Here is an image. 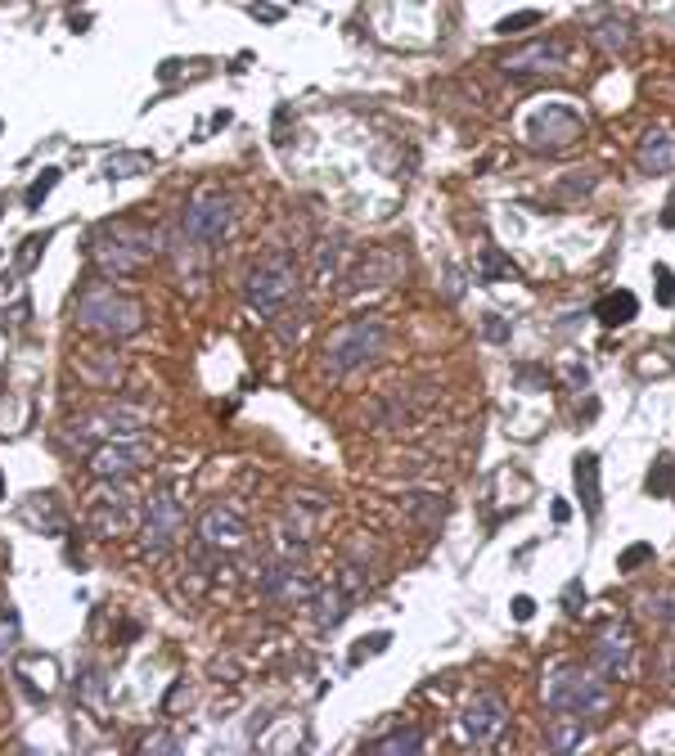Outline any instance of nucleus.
<instances>
[{
  "label": "nucleus",
  "instance_id": "obj_6",
  "mask_svg": "<svg viewBox=\"0 0 675 756\" xmlns=\"http://www.w3.org/2000/svg\"><path fill=\"white\" fill-rule=\"evenodd\" d=\"M131 432H140V414L122 410V405H108V410H99V414L72 419L68 428H63V446L77 450V455H90L95 446H104V441H113V437H131Z\"/></svg>",
  "mask_w": 675,
  "mask_h": 756
},
{
  "label": "nucleus",
  "instance_id": "obj_37",
  "mask_svg": "<svg viewBox=\"0 0 675 756\" xmlns=\"http://www.w3.org/2000/svg\"><path fill=\"white\" fill-rule=\"evenodd\" d=\"M648 558H653V545H635V549H626V554L617 558V567H621V572H630V567L648 563Z\"/></svg>",
  "mask_w": 675,
  "mask_h": 756
},
{
  "label": "nucleus",
  "instance_id": "obj_14",
  "mask_svg": "<svg viewBox=\"0 0 675 756\" xmlns=\"http://www.w3.org/2000/svg\"><path fill=\"white\" fill-rule=\"evenodd\" d=\"M504 729H509V711H504V702L491 698V693H486V698H473L464 707V716H459V734H464L473 747H491Z\"/></svg>",
  "mask_w": 675,
  "mask_h": 756
},
{
  "label": "nucleus",
  "instance_id": "obj_28",
  "mask_svg": "<svg viewBox=\"0 0 675 756\" xmlns=\"http://www.w3.org/2000/svg\"><path fill=\"white\" fill-rule=\"evenodd\" d=\"M54 185H59V167H45L41 176L32 180V189H27V194H23V203H27V207H32V212H36V207L45 203V194H50Z\"/></svg>",
  "mask_w": 675,
  "mask_h": 756
},
{
  "label": "nucleus",
  "instance_id": "obj_18",
  "mask_svg": "<svg viewBox=\"0 0 675 756\" xmlns=\"http://www.w3.org/2000/svg\"><path fill=\"white\" fill-rule=\"evenodd\" d=\"M576 491H581V509L590 513V518H599L603 486H599V455H594V450H581V455H576Z\"/></svg>",
  "mask_w": 675,
  "mask_h": 756
},
{
  "label": "nucleus",
  "instance_id": "obj_8",
  "mask_svg": "<svg viewBox=\"0 0 675 756\" xmlns=\"http://www.w3.org/2000/svg\"><path fill=\"white\" fill-rule=\"evenodd\" d=\"M585 135V117L576 113L572 104H540L536 113L527 117V140L531 149H572Z\"/></svg>",
  "mask_w": 675,
  "mask_h": 756
},
{
  "label": "nucleus",
  "instance_id": "obj_41",
  "mask_svg": "<svg viewBox=\"0 0 675 756\" xmlns=\"http://www.w3.org/2000/svg\"><path fill=\"white\" fill-rule=\"evenodd\" d=\"M662 225H666V230H675V194H671V203L662 207Z\"/></svg>",
  "mask_w": 675,
  "mask_h": 756
},
{
  "label": "nucleus",
  "instance_id": "obj_25",
  "mask_svg": "<svg viewBox=\"0 0 675 756\" xmlns=\"http://www.w3.org/2000/svg\"><path fill=\"white\" fill-rule=\"evenodd\" d=\"M648 495H675V459L662 455L653 459V468H648Z\"/></svg>",
  "mask_w": 675,
  "mask_h": 756
},
{
  "label": "nucleus",
  "instance_id": "obj_30",
  "mask_svg": "<svg viewBox=\"0 0 675 756\" xmlns=\"http://www.w3.org/2000/svg\"><path fill=\"white\" fill-rule=\"evenodd\" d=\"M653 279H657V302H662V306H675V270H671V266H657Z\"/></svg>",
  "mask_w": 675,
  "mask_h": 756
},
{
  "label": "nucleus",
  "instance_id": "obj_38",
  "mask_svg": "<svg viewBox=\"0 0 675 756\" xmlns=\"http://www.w3.org/2000/svg\"><path fill=\"white\" fill-rule=\"evenodd\" d=\"M144 752H180V743L176 738H167V734H149L144 738Z\"/></svg>",
  "mask_w": 675,
  "mask_h": 756
},
{
  "label": "nucleus",
  "instance_id": "obj_5",
  "mask_svg": "<svg viewBox=\"0 0 675 756\" xmlns=\"http://www.w3.org/2000/svg\"><path fill=\"white\" fill-rule=\"evenodd\" d=\"M243 297H248V306H252L257 315L275 320V315L297 297V266H293V257H266V261H261V266L248 275V288H243Z\"/></svg>",
  "mask_w": 675,
  "mask_h": 756
},
{
  "label": "nucleus",
  "instance_id": "obj_22",
  "mask_svg": "<svg viewBox=\"0 0 675 756\" xmlns=\"http://www.w3.org/2000/svg\"><path fill=\"white\" fill-rule=\"evenodd\" d=\"M590 36H594V45H599V50H608V54H626L630 50V23H626V18H603Z\"/></svg>",
  "mask_w": 675,
  "mask_h": 756
},
{
  "label": "nucleus",
  "instance_id": "obj_10",
  "mask_svg": "<svg viewBox=\"0 0 675 756\" xmlns=\"http://www.w3.org/2000/svg\"><path fill=\"white\" fill-rule=\"evenodd\" d=\"M590 648H594V671L603 680H626L630 666H635V635H630L626 621H603Z\"/></svg>",
  "mask_w": 675,
  "mask_h": 756
},
{
  "label": "nucleus",
  "instance_id": "obj_19",
  "mask_svg": "<svg viewBox=\"0 0 675 756\" xmlns=\"http://www.w3.org/2000/svg\"><path fill=\"white\" fill-rule=\"evenodd\" d=\"M149 167H153V153L117 149V153H108L104 158V180H131V176H140V171H149Z\"/></svg>",
  "mask_w": 675,
  "mask_h": 756
},
{
  "label": "nucleus",
  "instance_id": "obj_21",
  "mask_svg": "<svg viewBox=\"0 0 675 756\" xmlns=\"http://www.w3.org/2000/svg\"><path fill=\"white\" fill-rule=\"evenodd\" d=\"M405 513H414V518H423L428 527H441L450 513V504L441 500V495H428V491H410L405 495Z\"/></svg>",
  "mask_w": 675,
  "mask_h": 756
},
{
  "label": "nucleus",
  "instance_id": "obj_40",
  "mask_svg": "<svg viewBox=\"0 0 675 756\" xmlns=\"http://www.w3.org/2000/svg\"><path fill=\"white\" fill-rule=\"evenodd\" d=\"M180 68H185L180 59H167V63L158 68V77H162V81H176V77H180Z\"/></svg>",
  "mask_w": 675,
  "mask_h": 756
},
{
  "label": "nucleus",
  "instance_id": "obj_23",
  "mask_svg": "<svg viewBox=\"0 0 675 756\" xmlns=\"http://www.w3.org/2000/svg\"><path fill=\"white\" fill-rule=\"evenodd\" d=\"M369 752L378 756H410V752H423V734L419 729H396V734L378 738V743H369Z\"/></svg>",
  "mask_w": 675,
  "mask_h": 756
},
{
  "label": "nucleus",
  "instance_id": "obj_39",
  "mask_svg": "<svg viewBox=\"0 0 675 756\" xmlns=\"http://www.w3.org/2000/svg\"><path fill=\"white\" fill-rule=\"evenodd\" d=\"M513 617H518V621H531V617H536V603H531L527 594H522V599H513Z\"/></svg>",
  "mask_w": 675,
  "mask_h": 756
},
{
  "label": "nucleus",
  "instance_id": "obj_2",
  "mask_svg": "<svg viewBox=\"0 0 675 756\" xmlns=\"http://www.w3.org/2000/svg\"><path fill=\"white\" fill-rule=\"evenodd\" d=\"M158 248V234L149 225H131V221H117L104 225V230L90 239V257L104 275H135V270L149 261V252Z\"/></svg>",
  "mask_w": 675,
  "mask_h": 756
},
{
  "label": "nucleus",
  "instance_id": "obj_11",
  "mask_svg": "<svg viewBox=\"0 0 675 756\" xmlns=\"http://www.w3.org/2000/svg\"><path fill=\"white\" fill-rule=\"evenodd\" d=\"M198 540H203L212 554H239V549L248 545V522H243V513L230 509V504H212V509H203V518H198Z\"/></svg>",
  "mask_w": 675,
  "mask_h": 756
},
{
  "label": "nucleus",
  "instance_id": "obj_16",
  "mask_svg": "<svg viewBox=\"0 0 675 756\" xmlns=\"http://www.w3.org/2000/svg\"><path fill=\"white\" fill-rule=\"evenodd\" d=\"M306 608L315 612V626L320 630H338L351 612V594L338 590V585H315V590L306 594Z\"/></svg>",
  "mask_w": 675,
  "mask_h": 756
},
{
  "label": "nucleus",
  "instance_id": "obj_4",
  "mask_svg": "<svg viewBox=\"0 0 675 756\" xmlns=\"http://www.w3.org/2000/svg\"><path fill=\"white\" fill-rule=\"evenodd\" d=\"M383 347H387V324L383 320H374V315L351 320V324H342V329L329 338V347H324V369L342 378V374H351V369L369 365Z\"/></svg>",
  "mask_w": 675,
  "mask_h": 756
},
{
  "label": "nucleus",
  "instance_id": "obj_36",
  "mask_svg": "<svg viewBox=\"0 0 675 756\" xmlns=\"http://www.w3.org/2000/svg\"><path fill=\"white\" fill-rule=\"evenodd\" d=\"M648 608H653V617H657V621L675 626V594H657V599H648Z\"/></svg>",
  "mask_w": 675,
  "mask_h": 756
},
{
  "label": "nucleus",
  "instance_id": "obj_35",
  "mask_svg": "<svg viewBox=\"0 0 675 756\" xmlns=\"http://www.w3.org/2000/svg\"><path fill=\"white\" fill-rule=\"evenodd\" d=\"M482 338L486 342H509V324L500 315H482Z\"/></svg>",
  "mask_w": 675,
  "mask_h": 756
},
{
  "label": "nucleus",
  "instance_id": "obj_24",
  "mask_svg": "<svg viewBox=\"0 0 675 756\" xmlns=\"http://www.w3.org/2000/svg\"><path fill=\"white\" fill-rule=\"evenodd\" d=\"M585 738V716H563L549 725V747L554 752H572V747H581Z\"/></svg>",
  "mask_w": 675,
  "mask_h": 756
},
{
  "label": "nucleus",
  "instance_id": "obj_13",
  "mask_svg": "<svg viewBox=\"0 0 675 756\" xmlns=\"http://www.w3.org/2000/svg\"><path fill=\"white\" fill-rule=\"evenodd\" d=\"M180 504L171 500L167 491H158L149 500V513H144V527H140V540H144V558H162L180 536Z\"/></svg>",
  "mask_w": 675,
  "mask_h": 756
},
{
  "label": "nucleus",
  "instance_id": "obj_31",
  "mask_svg": "<svg viewBox=\"0 0 675 756\" xmlns=\"http://www.w3.org/2000/svg\"><path fill=\"white\" fill-rule=\"evenodd\" d=\"M594 189V171H576V176H567V185L558 189V198H581Z\"/></svg>",
  "mask_w": 675,
  "mask_h": 756
},
{
  "label": "nucleus",
  "instance_id": "obj_29",
  "mask_svg": "<svg viewBox=\"0 0 675 756\" xmlns=\"http://www.w3.org/2000/svg\"><path fill=\"white\" fill-rule=\"evenodd\" d=\"M536 23H540V9H522V14L500 18V23H495V32L509 36V32H522V27H536Z\"/></svg>",
  "mask_w": 675,
  "mask_h": 756
},
{
  "label": "nucleus",
  "instance_id": "obj_7",
  "mask_svg": "<svg viewBox=\"0 0 675 756\" xmlns=\"http://www.w3.org/2000/svg\"><path fill=\"white\" fill-rule=\"evenodd\" d=\"M234 230V198L225 189H203L185 207V234L194 243H221Z\"/></svg>",
  "mask_w": 675,
  "mask_h": 756
},
{
  "label": "nucleus",
  "instance_id": "obj_43",
  "mask_svg": "<svg viewBox=\"0 0 675 756\" xmlns=\"http://www.w3.org/2000/svg\"><path fill=\"white\" fill-rule=\"evenodd\" d=\"M0 500H5V473H0Z\"/></svg>",
  "mask_w": 675,
  "mask_h": 756
},
{
  "label": "nucleus",
  "instance_id": "obj_1",
  "mask_svg": "<svg viewBox=\"0 0 675 756\" xmlns=\"http://www.w3.org/2000/svg\"><path fill=\"white\" fill-rule=\"evenodd\" d=\"M77 324L86 333L108 338V342H122V338H131V333H140L144 311H140V302H135L131 293H122V288L90 284L86 293H81V302H77Z\"/></svg>",
  "mask_w": 675,
  "mask_h": 756
},
{
  "label": "nucleus",
  "instance_id": "obj_42",
  "mask_svg": "<svg viewBox=\"0 0 675 756\" xmlns=\"http://www.w3.org/2000/svg\"><path fill=\"white\" fill-rule=\"evenodd\" d=\"M549 513H554V522H558V527H563V522L572 518V513H567V504H563V500H554V509H549Z\"/></svg>",
  "mask_w": 675,
  "mask_h": 756
},
{
  "label": "nucleus",
  "instance_id": "obj_15",
  "mask_svg": "<svg viewBox=\"0 0 675 756\" xmlns=\"http://www.w3.org/2000/svg\"><path fill=\"white\" fill-rule=\"evenodd\" d=\"M567 63V45L563 41H531V45H522L518 54H509V59L500 63L509 77H545V72H554V68H563Z\"/></svg>",
  "mask_w": 675,
  "mask_h": 756
},
{
  "label": "nucleus",
  "instance_id": "obj_12",
  "mask_svg": "<svg viewBox=\"0 0 675 756\" xmlns=\"http://www.w3.org/2000/svg\"><path fill=\"white\" fill-rule=\"evenodd\" d=\"M90 527L108 540L131 531L135 527V495L126 491L122 482H104V491L90 500Z\"/></svg>",
  "mask_w": 675,
  "mask_h": 756
},
{
  "label": "nucleus",
  "instance_id": "obj_26",
  "mask_svg": "<svg viewBox=\"0 0 675 756\" xmlns=\"http://www.w3.org/2000/svg\"><path fill=\"white\" fill-rule=\"evenodd\" d=\"M477 275H482V284H491V279L513 275V266H509V261H504V252L495 248V243H486V248L477 252Z\"/></svg>",
  "mask_w": 675,
  "mask_h": 756
},
{
  "label": "nucleus",
  "instance_id": "obj_3",
  "mask_svg": "<svg viewBox=\"0 0 675 756\" xmlns=\"http://www.w3.org/2000/svg\"><path fill=\"white\" fill-rule=\"evenodd\" d=\"M545 702L558 716H599L608 707V693L599 684V671H581V666H554L545 675Z\"/></svg>",
  "mask_w": 675,
  "mask_h": 756
},
{
  "label": "nucleus",
  "instance_id": "obj_33",
  "mask_svg": "<svg viewBox=\"0 0 675 756\" xmlns=\"http://www.w3.org/2000/svg\"><path fill=\"white\" fill-rule=\"evenodd\" d=\"M77 684H81V702H90V707H99V675L90 671V666H81V675H77Z\"/></svg>",
  "mask_w": 675,
  "mask_h": 756
},
{
  "label": "nucleus",
  "instance_id": "obj_17",
  "mask_svg": "<svg viewBox=\"0 0 675 756\" xmlns=\"http://www.w3.org/2000/svg\"><path fill=\"white\" fill-rule=\"evenodd\" d=\"M639 167L648 171V176H662V171H675V131L671 126H653V131L644 135V144H639Z\"/></svg>",
  "mask_w": 675,
  "mask_h": 756
},
{
  "label": "nucleus",
  "instance_id": "obj_9",
  "mask_svg": "<svg viewBox=\"0 0 675 756\" xmlns=\"http://www.w3.org/2000/svg\"><path fill=\"white\" fill-rule=\"evenodd\" d=\"M144 459H149V446H144L140 432H131V437H113V441L90 450L86 473L95 477V482H122V477H131Z\"/></svg>",
  "mask_w": 675,
  "mask_h": 756
},
{
  "label": "nucleus",
  "instance_id": "obj_32",
  "mask_svg": "<svg viewBox=\"0 0 675 756\" xmlns=\"http://www.w3.org/2000/svg\"><path fill=\"white\" fill-rule=\"evenodd\" d=\"M14 644H18V617L5 612V617H0V657L14 653Z\"/></svg>",
  "mask_w": 675,
  "mask_h": 756
},
{
  "label": "nucleus",
  "instance_id": "obj_34",
  "mask_svg": "<svg viewBox=\"0 0 675 756\" xmlns=\"http://www.w3.org/2000/svg\"><path fill=\"white\" fill-rule=\"evenodd\" d=\"M387 644H392V635H387V630H383V635H369V639H360V644H356V657H351V662H365L369 653H383Z\"/></svg>",
  "mask_w": 675,
  "mask_h": 756
},
{
  "label": "nucleus",
  "instance_id": "obj_44",
  "mask_svg": "<svg viewBox=\"0 0 675 756\" xmlns=\"http://www.w3.org/2000/svg\"><path fill=\"white\" fill-rule=\"evenodd\" d=\"M0 131H5V122H0Z\"/></svg>",
  "mask_w": 675,
  "mask_h": 756
},
{
  "label": "nucleus",
  "instance_id": "obj_27",
  "mask_svg": "<svg viewBox=\"0 0 675 756\" xmlns=\"http://www.w3.org/2000/svg\"><path fill=\"white\" fill-rule=\"evenodd\" d=\"M41 248H50V234H32V239L23 243V248H18V261H14V275H27V270L36 266V261H41Z\"/></svg>",
  "mask_w": 675,
  "mask_h": 756
},
{
  "label": "nucleus",
  "instance_id": "obj_20",
  "mask_svg": "<svg viewBox=\"0 0 675 756\" xmlns=\"http://www.w3.org/2000/svg\"><path fill=\"white\" fill-rule=\"evenodd\" d=\"M639 311V297L630 293V288H617V293H608L599 306H594V315H599V324H608V329H617V324L635 320Z\"/></svg>",
  "mask_w": 675,
  "mask_h": 756
}]
</instances>
